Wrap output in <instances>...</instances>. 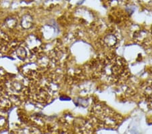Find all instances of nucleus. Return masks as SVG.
I'll use <instances>...</instances> for the list:
<instances>
[{
    "instance_id": "7",
    "label": "nucleus",
    "mask_w": 152,
    "mask_h": 134,
    "mask_svg": "<svg viewBox=\"0 0 152 134\" xmlns=\"http://www.w3.org/2000/svg\"><path fill=\"white\" fill-rule=\"evenodd\" d=\"M16 53L18 58H19L20 60H24L26 58V56H27V53H26L25 48L23 47H19L17 48Z\"/></svg>"
},
{
    "instance_id": "3",
    "label": "nucleus",
    "mask_w": 152,
    "mask_h": 134,
    "mask_svg": "<svg viewBox=\"0 0 152 134\" xmlns=\"http://www.w3.org/2000/svg\"><path fill=\"white\" fill-rule=\"evenodd\" d=\"M134 40L139 44H145L148 40V34L145 31H137L134 34Z\"/></svg>"
},
{
    "instance_id": "8",
    "label": "nucleus",
    "mask_w": 152,
    "mask_h": 134,
    "mask_svg": "<svg viewBox=\"0 0 152 134\" xmlns=\"http://www.w3.org/2000/svg\"><path fill=\"white\" fill-rule=\"evenodd\" d=\"M6 25L9 29L15 28L17 25V21L14 18L10 17L6 20Z\"/></svg>"
},
{
    "instance_id": "5",
    "label": "nucleus",
    "mask_w": 152,
    "mask_h": 134,
    "mask_svg": "<svg viewBox=\"0 0 152 134\" xmlns=\"http://www.w3.org/2000/svg\"><path fill=\"white\" fill-rule=\"evenodd\" d=\"M104 43L108 48H114L117 44V38L114 35H107L104 38Z\"/></svg>"
},
{
    "instance_id": "2",
    "label": "nucleus",
    "mask_w": 152,
    "mask_h": 134,
    "mask_svg": "<svg viewBox=\"0 0 152 134\" xmlns=\"http://www.w3.org/2000/svg\"><path fill=\"white\" fill-rule=\"evenodd\" d=\"M93 114L98 125L102 127L114 129L121 122L120 115L104 105L95 106L93 111Z\"/></svg>"
},
{
    "instance_id": "1",
    "label": "nucleus",
    "mask_w": 152,
    "mask_h": 134,
    "mask_svg": "<svg viewBox=\"0 0 152 134\" xmlns=\"http://www.w3.org/2000/svg\"><path fill=\"white\" fill-rule=\"evenodd\" d=\"M100 71L109 81L116 82L126 76V67L121 58H114L103 62Z\"/></svg>"
},
{
    "instance_id": "6",
    "label": "nucleus",
    "mask_w": 152,
    "mask_h": 134,
    "mask_svg": "<svg viewBox=\"0 0 152 134\" xmlns=\"http://www.w3.org/2000/svg\"><path fill=\"white\" fill-rule=\"evenodd\" d=\"M10 88L12 91L14 92H20L24 88L23 83H22V82L19 81H14L11 83Z\"/></svg>"
},
{
    "instance_id": "4",
    "label": "nucleus",
    "mask_w": 152,
    "mask_h": 134,
    "mask_svg": "<svg viewBox=\"0 0 152 134\" xmlns=\"http://www.w3.org/2000/svg\"><path fill=\"white\" fill-rule=\"evenodd\" d=\"M33 18L29 14H25L23 16L21 20V26L24 29H28L33 26Z\"/></svg>"
}]
</instances>
